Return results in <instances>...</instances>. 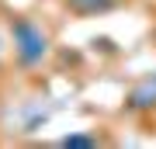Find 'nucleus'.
Segmentation results:
<instances>
[{"label": "nucleus", "mask_w": 156, "mask_h": 149, "mask_svg": "<svg viewBox=\"0 0 156 149\" xmlns=\"http://www.w3.org/2000/svg\"><path fill=\"white\" fill-rule=\"evenodd\" d=\"M11 45H14V59L21 69H35L45 62V55L52 52L49 31L31 21V17H11Z\"/></svg>", "instance_id": "1"}, {"label": "nucleus", "mask_w": 156, "mask_h": 149, "mask_svg": "<svg viewBox=\"0 0 156 149\" xmlns=\"http://www.w3.org/2000/svg\"><path fill=\"white\" fill-rule=\"evenodd\" d=\"M125 111H128V115H149V111H156V73L135 80L132 87H128Z\"/></svg>", "instance_id": "2"}, {"label": "nucleus", "mask_w": 156, "mask_h": 149, "mask_svg": "<svg viewBox=\"0 0 156 149\" xmlns=\"http://www.w3.org/2000/svg\"><path fill=\"white\" fill-rule=\"evenodd\" d=\"M94 146H101V139L87 132H69L59 139V149H94Z\"/></svg>", "instance_id": "4"}, {"label": "nucleus", "mask_w": 156, "mask_h": 149, "mask_svg": "<svg viewBox=\"0 0 156 149\" xmlns=\"http://www.w3.org/2000/svg\"><path fill=\"white\" fill-rule=\"evenodd\" d=\"M62 4L69 7L76 17H97V14H108V11H115L122 0H62Z\"/></svg>", "instance_id": "3"}]
</instances>
